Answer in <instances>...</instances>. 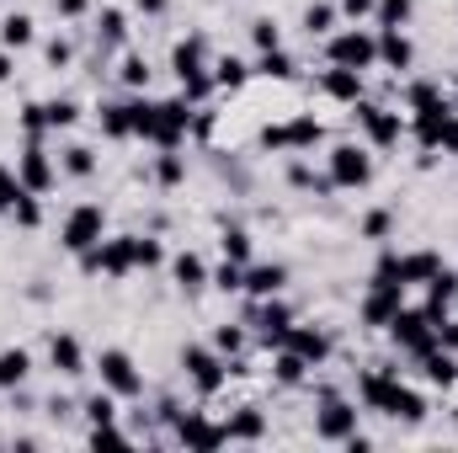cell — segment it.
I'll return each instance as SVG.
<instances>
[{
    "instance_id": "1",
    "label": "cell",
    "mask_w": 458,
    "mask_h": 453,
    "mask_svg": "<svg viewBox=\"0 0 458 453\" xmlns=\"http://www.w3.org/2000/svg\"><path fill=\"white\" fill-rule=\"evenodd\" d=\"M133 245H139V235H117V240H97L91 251H81V267H86V272H107V278H128V272L139 267Z\"/></svg>"
},
{
    "instance_id": "2",
    "label": "cell",
    "mask_w": 458,
    "mask_h": 453,
    "mask_svg": "<svg viewBox=\"0 0 458 453\" xmlns=\"http://www.w3.org/2000/svg\"><path fill=\"white\" fill-rule=\"evenodd\" d=\"M102 235H107L102 203H81V209H70V219H64V229H59V245H64L70 256H81V251H91Z\"/></svg>"
},
{
    "instance_id": "3",
    "label": "cell",
    "mask_w": 458,
    "mask_h": 453,
    "mask_svg": "<svg viewBox=\"0 0 458 453\" xmlns=\"http://www.w3.org/2000/svg\"><path fill=\"white\" fill-rule=\"evenodd\" d=\"M331 64H342V70H373L378 64V32H368V27H346L331 38Z\"/></svg>"
},
{
    "instance_id": "4",
    "label": "cell",
    "mask_w": 458,
    "mask_h": 453,
    "mask_svg": "<svg viewBox=\"0 0 458 453\" xmlns=\"http://www.w3.org/2000/svg\"><path fill=\"white\" fill-rule=\"evenodd\" d=\"M400 352H411V357H421V352H432L437 346V326L427 321V310H400L389 326H384Z\"/></svg>"
},
{
    "instance_id": "5",
    "label": "cell",
    "mask_w": 458,
    "mask_h": 453,
    "mask_svg": "<svg viewBox=\"0 0 458 453\" xmlns=\"http://www.w3.org/2000/svg\"><path fill=\"white\" fill-rule=\"evenodd\" d=\"M368 182H373V155H368L362 144H336V150H331V187L357 192V187H368Z\"/></svg>"
},
{
    "instance_id": "6",
    "label": "cell",
    "mask_w": 458,
    "mask_h": 453,
    "mask_svg": "<svg viewBox=\"0 0 458 453\" xmlns=\"http://www.w3.org/2000/svg\"><path fill=\"white\" fill-rule=\"evenodd\" d=\"M326 139V123L320 117H293V123H277V128H261V144L267 150H315Z\"/></svg>"
},
{
    "instance_id": "7",
    "label": "cell",
    "mask_w": 458,
    "mask_h": 453,
    "mask_svg": "<svg viewBox=\"0 0 458 453\" xmlns=\"http://www.w3.org/2000/svg\"><path fill=\"white\" fill-rule=\"evenodd\" d=\"M182 368H187V379L198 384V395H219L225 379H229L225 352H208V346H187V352H182Z\"/></svg>"
},
{
    "instance_id": "8",
    "label": "cell",
    "mask_w": 458,
    "mask_h": 453,
    "mask_svg": "<svg viewBox=\"0 0 458 453\" xmlns=\"http://www.w3.org/2000/svg\"><path fill=\"white\" fill-rule=\"evenodd\" d=\"M97 368H102V384L113 389L117 400H133V395H144V373L133 368V357H128L123 346H107Z\"/></svg>"
},
{
    "instance_id": "9",
    "label": "cell",
    "mask_w": 458,
    "mask_h": 453,
    "mask_svg": "<svg viewBox=\"0 0 458 453\" xmlns=\"http://www.w3.org/2000/svg\"><path fill=\"white\" fill-rule=\"evenodd\" d=\"M357 107V123H362V133L378 144V150H394L400 144V133H405V117L389 113V107H378V102H352Z\"/></svg>"
},
{
    "instance_id": "10",
    "label": "cell",
    "mask_w": 458,
    "mask_h": 453,
    "mask_svg": "<svg viewBox=\"0 0 458 453\" xmlns=\"http://www.w3.org/2000/svg\"><path fill=\"white\" fill-rule=\"evenodd\" d=\"M16 182H21L27 192H38V198H43V192H48V187L59 182V166L48 160V150H43L38 139H32V144L21 150V160H16Z\"/></svg>"
},
{
    "instance_id": "11",
    "label": "cell",
    "mask_w": 458,
    "mask_h": 453,
    "mask_svg": "<svg viewBox=\"0 0 458 453\" xmlns=\"http://www.w3.org/2000/svg\"><path fill=\"white\" fill-rule=\"evenodd\" d=\"M405 310V283H378L373 278V288H368V299H362V326H389L394 315Z\"/></svg>"
},
{
    "instance_id": "12",
    "label": "cell",
    "mask_w": 458,
    "mask_h": 453,
    "mask_svg": "<svg viewBox=\"0 0 458 453\" xmlns=\"http://www.w3.org/2000/svg\"><path fill=\"white\" fill-rule=\"evenodd\" d=\"M315 432L326 438V443H346L352 432H357V406H346L336 395H326V406H320V416H315Z\"/></svg>"
},
{
    "instance_id": "13",
    "label": "cell",
    "mask_w": 458,
    "mask_h": 453,
    "mask_svg": "<svg viewBox=\"0 0 458 453\" xmlns=\"http://www.w3.org/2000/svg\"><path fill=\"white\" fill-rule=\"evenodd\" d=\"M448 128H454V107L448 102H432V107H421V113L411 117V133L421 139V150H437L448 139Z\"/></svg>"
},
{
    "instance_id": "14",
    "label": "cell",
    "mask_w": 458,
    "mask_h": 453,
    "mask_svg": "<svg viewBox=\"0 0 458 453\" xmlns=\"http://www.w3.org/2000/svg\"><path fill=\"white\" fill-rule=\"evenodd\" d=\"M176 438L187 443V449L208 453V449H225V427H214L208 416H198V411H187L182 422H176Z\"/></svg>"
},
{
    "instance_id": "15",
    "label": "cell",
    "mask_w": 458,
    "mask_h": 453,
    "mask_svg": "<svg viewBox=\"0 0 458 453\" xmlns=\"http://www.w3.org/2000/svg\"><path fill=\"white\" fill-rule=\"evenodd\" d=\"M378 64H389V70L416 64V43L405 38V27H378Z\"/></svg>"
},
{
    "instance_id": "16",
    "label": "cell",
    "mask_w": 458,
    "mask_h": 453,
    "mask_svg": "<svg viewBox=\"0 0 458 453\" xmlns=\"http://www.w3.org/2000/svg\"><path fill=\"white\" fill-rule=\"evenodd\" d=\"M378 411H384V416H394V422H411V427H416V422H421V416H427V400H421V395H416V389H405V384H400V379H394V384H389V395H384V406H378Z\"/></svg>"
},
{
    "instance_id": "17",
    "label": "cell",
    "mask_w": 458,
    "mask_h": 453,
    "mask_svg": "<svg viewBox=\"0 0 458 453\" xmlns=\"http://www.w3.org/2000/svg\"><path fill=\"white\" fill-rule=\"evenodd\" d=\"M283 346H293V352H299V357H304L310 368H320V363L331 357V337H326L320 326H293V331H288V341H283Z\"/></svg>"
},
{
    "instance_id": "18",
    "label": "cell",
    "mask_w": 458,
    "mask_h": 453,
    "mask_svg": "<svg viewBox=\"0 0 458 453\" xmlns=\"http://www.w3.org/2000/svg\"><path fill=\"white\" fill-rule=\"evenodd\" d=\"M256 326H261V341L267 346H283L288 331H293V315H288V304H277V299H261V310H256Z\"/></svg>"
},
{
    "instance_id": "19",
    "label": "cell",
    "mask_w": 458,
    "mask_h": 453,
    "mask_svg": "<svg viewBox=\"0 0 458 453\" xmlns=\"http://www.w3.org/2000/svg\"><path fill=\"white\" fill-rule=\"evenodd\" d=\"M208 43L192 32V38H182L176 48H171V70H176V81H187V75H208Z\"/></svg>"
},
{
    "instance_id": "20",
    "label": "cell",
    "mask_w": 458,
    "mask_h": 453,
    "mask_svg": "<svg viewBox=\"0 0 458 453\" xmlns=\"http://www.w3.org/2000/svg\"><path fill=\"white\" fill-rule=\"evenodd\" d=\"M283 283H288V267H277V261L245 267V294H250V299H277V294H283Z\"/></svg>"
},
{
    "instance_id": "21",
    "label": "cell",
    "mask_w": 458,
    "mask_h": 453,
    "mask_svg": "<svg viewBox=\"0 0 458 453\" xmlns=\"http://www.w3.org/2000/svg\"><path fill=\"white\" fill-rule=\"evenodd\" d=\"M320 86H326V97L331 102H362V70H342V64H331L326 75H320Z\"/></svg>"
},
{
    "instance_id": "22",
    "label": "cell",
    "mask_w": 458,
    "mask_h": 453,
    "mask_svg": "<svg viewBox=\"0 0 458 453\" xmlns=\"http://www.w3.org/2000/svg\"><path fill=\"white\" fill-rule=\"evenodd\" d=\"M171 278H176L182 294H203V288H208V267H203L198 251H182V256L171 261Z\"/></svg>"
},
{
    "instance_id": "23",
    "label": "cell",
    "mask_w": 458,
    "mask_h": 453,
    "mask_svg": "<svg viewBox=\"0 0 458 453\" xmlns=\"http://www.w3.org/2000/svg\"><path fill=\"white\" fill-rule=\"evenodd\" d=\"M267 438V422H261V411H234L225 422V443H261Z\"/></svg>"
},
{
    "instance_id": "24",
    "label": "cell",
    "mask_w": 458,
    "mask_h": 453,
    "mask_svg": "<svg viewBox=\"0 0 458 453\" xmlns=\"http://www.w3.org/2000/svg\"><path fill=\"white\" fill-rule=\"evenodd\" d=\"M437 251H411V256H400V283L411 288V283H432L437 278Z\"/></svg>"
},
{
    "instance_id": "25",
    "label": "cell",
    "mask_w": 458,
    "mask_h": 453,
    "mask_svg": "<svg viewBox=\"0 0 458 453\" xmlns=\"http://www.w3.org/2000/svg\"><path fill=\"white\" fill-rule=\"evenodd\" d=\"M421 368H427V379L432 384H458V352H448V346H432V352H421Z\"/></svg>"
},
{
    "instance_id": "26",
    "label": "cell",
    "mask_w": 458,
    "mask_h": 453,
    "mask_svg": "<svg viewBox=\"0 0 458 453\" xmlns=\"http://www.w3.org/2000/svg\"><path fill=\"white\" fill-rule=\"evenodd\" d=\"M48 357H54V368H59V373H70V379H75V373H86V352H81V341H75V337H54V341H48Z\"/></svg>"
},
{
    "instance_id": "27",
    "label": "cell",
    "mask_w": 458,
    "mask_h": 453,
    "mask_svg": "<svg viewBox=\"0 0 458 453\" xmlns=\"http://www.w3.org/2000/svg\"><path fill=\"white\" fill-rule=\"evenodd\" d=\"M32 38H38V27H32V16H27V11L0 16V48H27Z\"/></svg>"
},
{
    "instance_id": "28",
    "label": "cell",
    "mask_w": 458,
    "mask_h": 453,
    "mask_svg": "<svg viewBox=\"0 0 458 453\" xmlns=\"http://www.w3.org/2000/svg\"><path fill=\"white\" fill-rule=\"evenodd\" d=\"M27 373H32V357H27L21 346H5V352H0V389H16Z\"/></svg>"
},
{
    "instance_id": "29",
    "label": "cell",
    "mask_w": 458,
    "mask_h": 453,
    "mask_svg": "<svg viewBox=\"0 0 458 453\" xmlns=\"http://www.w3.org/2000/svg\"><path fill=\"white\" fill-rule=\"evenodd\" d=\"M102 133L107 139H133V107L128 102H107L102 107Z\"/></svg>"
},
{
    "instance_id": "30",
    "label": "cell",
    "mask_w": 458,
    "mask_h": 453,
    "mask_svg": "<svg viewBox=\"0 0 458 453\" xmlns=\"http://www.w3.org/2000/svg\"><path fill=\"white\" fill-rule=\"evenodd\" d=\"M250 81V64L245 59H234V54H225L219 64H214V86H225V91H240Z\"/></svg>"
},
{
    "instance_id": "31",
    "label": "cell",
    "mask_w": 458,
    "mask_h": 453,
    "mask_svg": "<svg viewBox=\"0 0 458 453\" xmlns=\"http://www.w3.org/2000/svg\"><path fill=\"white\" fill-rule=\"evenodd\" d=\"M155 182H160V187H182V182H187V160H182L176 150H160V160H155Z\"/></svg>"
},
{
    "instance_id": "32",
    "label": "cell",
    "mask_w": 458,
    "mask_h": 453,
    "mask_svg": "<svg viewBox=\"0 0 458 453\" xmlns=\"http://www.w3.org/2000/svg\"><path fill=\"white\" fill-rule=\"evenodd\" d=\"M123 32H128V16H123L117 5H107V11L97 16V38H102V48H117V43H123Z\"/></svg>"
},
{
    "instance_id": "33",
    "label": "cell",
    "mask_w": 458,
    "mask_h": 453,
    "mask_svg": "<svg viewBox=\"0 0 458 453\" xmlns=\"http://www.w3.org/2000/svg\"><path fill=\"white\" fill-rule=\"evenodd\" d=\"M304 373H310V363H304L293 346H283V352H277V384H304Z\"/></svg>"
},
{
    "instance_id": "34",
    "label": "cell",
    "mask_w": 458,
    "mask_h": 453,
    "mask_svg": "<svg viewBox=\"0 0 458 453\" xmlns=\"http://www.w3.org/2000/svg\"><path fill=\"white\" fill-rule=\"evenodd\" d=\"M411 11H416V0H378V5H373L378 27H405V21H411Z\"/></svg>"
},
{
    "instance_id": "35",
    "label": "cell",
    "mask_w": 458,
    "mask_h": 453,
    "mask_svg": "<svg viewBox=\"0 0 458 453\" xmlns=\"http://www.w3.org/2000/svg\"><path fill=\"white\" fill-rule=\"evenodd\" d=\"M208 283H214V288H225V294H245V267L225 256V267H214V272H208Z\"/></svg>"
},
{
    "instance_id": "36",
    "label": "cell",
    "mask_w": 458,
    "mask_h": 453,
    "mask_svg": "<svg viewBox=\"0 0 458 453\" xmlns=\"http://www.w3.org/2000/svg\"><path fill=\"white\" fill-rule=\"evenodd\" d=\"M256 70H261V75H272V81H293V59H288L283 48H267V54L256 59Z\"/></svg>"
},
{
    "instance_id": "37",
    "label": "cell",
    "mask_w": 458,
    "mask_h": 453,
    "mask_svg": "<svg viewBox=\"0 0 458 453\" xmlns=\"http://www.w3.org/2000/svg\"><path fill=\"white\" fill-rule=\"evenodd\" d=\"M91 171H97V155H91L86 144H70V150H64V176H81V182H86Z\"/></svg>"
},
{
    "instance_id": "38",
    "label": "cell",
    "mask_w": 458,
    "mask_h": 453,
    "mask_svg": "<svg viewBox=\"0 0 458 453\" xmlns=\"http://www.w3.org/2000/svg\"><path fill=\"white\" fill-rule=\"evenodd\" d=\"M43 117H48V128H75L81 123V107L70 97H59V102H43Z\"/></svg>"
},
{
    "instance_id": "39",
    "label": "cell",
    "mask_w": 458,
    "mask_h": 453,
    "mask_svg": "<svg viewBox=\"0 0 458 453\" xmlns=\"http://www.w3.org/2000/svg\"><path fill=\"white\" fill-rule=\"evenodd\" d=\"M331 21H336V5H326V0L304 11V32H310V38H326V32H331Z\"/></svg>"
},
{
    "instance_id": "40",
    "label": "cell",
    "mask_w": 458,
    "mask_h": 453,
    "mask_svg": "<svg viewBox=\"0 0 458 453\" xmlns=\"http://www.w3.org/2000/svg\"><path fill=\"white\" fill-rule=\"evenodd\" d=\"M11 214H16V225H21V229H38V225H43L38 192H27V187H21V198H16V209H11Z\"/></svg>"
},
{
    "instance_id": "41",
    "label": "cell",
    "mask_w": 458,
    "mask_h": 453,
    "mask_svg": "<svg viewBox=\"0 0 458 453\" xmlns=\"http://www.w3.org/2000/svg\"><path fill=\"white\" fill-rule=\"evenodd\" d=\"M86 416H91V427H102V422H113V416H117V395H113V389H102V395H91V400H86Z\"/></svg>"
},
{
    "instance_id": "42",
    "label": "cell",
    "mask_w": 458,
    "mask_h": 453,
    "mask_svg": "<svg viewBox=\"0 0 458 453\" xmlns=\"http://www.w3.org/2000/svg\"><path fill=\"white\" fill-rule=\"evenodd\" d=\"M219 245H225V256H229V261L250 267V235H245V229H225V240H219Z\"/></svg>"
},
{
    "instance_id": "43",
    "label": "cell",
    "mask_w": 458,
    "mask_h": 453,
    "mask_svg": "<svg viewBox=\"0 0 458 453\" xmlns=\"http://www.w3.org/2000/svg\"><path fill=\"white\" fill-rule=\"evenodd\" d=\"M250 43L267 54V48H283V32H277V21L272 16H261V21H250Z\"/></svg>"
},
{
    "instance_id": "44",
    "label": "cell",
    "mask_w": 458,
    "mask_h": 453,
    "mask_svg": "<svg viewBox=\"0 0 458 453\" xmlns=\"http://www.w3.org/2000/svg\"><path fill=\"white\" fill-rule=\"evenodd\" d=\"M117 75H123V86H133V91H139V86H149V64H144V59H139V54H128V59H123V70H117Z\"/></svg>"
},
{
    "instance_id": "45",
    "label": "cell",
    "mask_w": 458,
    "mask_h": 453,
    "mask_svg": "<svg viewBox=\"0 0 458 453\" xmlns=\"http://www.w3.org/2000/svg\"><path fill=\"white\" fill-rule=\"evenodd\" d=\"M405 102H411V113H421V107H432V102H443V91H437L432 81H416V86L405 91Z\"/></svg>"
},
{
    "instance_id": "46",
    "label": "cell",
    "mask_w": 458,
    "mask_h": 453,
    "mask_svg": "<svg viewBox=\"0 0 458 453\" xmlns=\"http://www.w3.org/2000/svg\"><path fill=\"white\" fill-rule=\"evenodd\" d=\"M389 229H394V214H389V209H373V214L362 219V235H368V240H384Z\"/></svg>"
},
{
    "instance_id": "47",
    "label": "cell",
    "mask_w": 458,
    "mask_h": 453,
    "mask_svg": "<svg viewBox=\"0 0 458 453\" xmlns=\"http://www.w3.org/2000/svg\"><path fill=\"white\" fill-rule=\"evenodd\" d=\"M91 449H128V438L117 432L113 422H102V427H91Z\"/></svg>"
},
{
    "instance_id": "48",
    "label": "cell",
    "mask_w": 458,
    "mask_h": 453,
    "mask_svg": "<svg viewBox=\"0 0 458 453\" xmlns=\"http://www.w3.org/2000/svg\"><path fill=\"white\" fill-rule=\"evenodd\" d=\"M208 91H214V75H187V81H182V97H187V102H203Z\"/></svg>"
},
{
    "instance_id": "49",
    "label": "cell",
    "mask_w": 458,
    "mask_h": 453,
    "mask_svg": "<svg viewBox=\"0 0 458 453\" xmlns=\"http://www.w3.org/2000/svg\"><path fill=\"white\" fill-rule=\"evenodd\" d=\"M21 128H27L32 139H38V133L48 128V117H43V102H27V107H21Z\"/></svg>"
},
{
    "instance_id": "50",
    "label": "cell",
    "mask_w": 458,
    "mask_h": 453,
    "mask_svg": "<svg viewBox=\"0 0 458 453\" xmlns=\"http://www.w3.org/2000/svg\"><path fill=\"white\" fill-rule=\"evenodd\" d=\"M133 256H139V267H160V261H165L160 240H139V245H133Z\"/></svg>"
},
{
    "instance_id": "51",
    "label": "cell",
    "mask_w": 458,
    "mask_h": 453,
    "mask_svg": "<svg viewBox=\"0 0 458 453\" xmlns=\"http://www.w3.org/2000/svg\"><path fill=\"white\" fill-rule=\"evenodd\" d=\"M16 198H21V182L0 171V214H11V209H16Z\"/></svg>"
},
{
    "instance_id": "52",
    "label": "cell",
    "mask_w": 458,
    "mask_h": 453,
    "mask_svg": "<svg viewBox=\"0 0 458 453\" xmlns=\"http://www.w3.org/2000/svg\"><path fill=\"white\" fill-rule=\"evenodd\" d=\"M240 326H219V331H214V352H240Z\"/></svg>"
},
{
    "instance_id": "53",
    "label": "cell",
    "mask_w": 458,
    "mask_h": 453,
    "mask_svg": "<svg viewBox=\"0 0 458 453\" xmlns=\"http://www.w3.org/2000/svg\"><path fill=\"white\" fill-rule=\"evenodd\" d=\"M43 54H48V64H54V70H64V64H70V59H75V48H70V43H64V38H54V43H48V48H43Z\"/></svg>"
},
{
    "instance_id": "54",
    "label": "cell",
    "mask_w": 458,
    "mask_h": 453,
    "mask_svg": "<svg viewBox=\"0 0 458 453\" xmlns=\"http://www.w3.org/2000/svg\"><path fill=\"white\" fill-rule=\"evenodd\" d=\"M437 346L458 352V321H437Z\"/></svg>"
},
{
    "instance_id": "55",
    "label": "cell",
    "mask_w": 458,
    "mask_h": 453,
    "mask_svg": "<svg viewBox=\"0 0 458 453\" xmlns=\"http://www.w3.org/2000/svg\"><path fill=\"white\" fill-rule=\"evenodd\" d=\"M86 5H91V0H54L59 16H86Z\"/></svg>"
},
{
    "instance_id": "56",
    "label": "cell",
    "mask_w": 458,
    "mask_h": 453,
    "mask_svg": "<svg viewBox=\"0 0 458 453\" xmlns=\"http://www.w3.org/2000/svg\"><path fill=\"white\" fill-rule=\"evenodd\" d=\"M373 5H378V0H342L346 16H373Z\"/></svg>"
},
{
    "instance_id": "57",
    "label": "cell",
    "mask_w": 458,
    "mask_h": 453,
    "mask_svg": "<svg viewBox=\"0 0 458 453\" xmlns=\"http://www.w3.org/2000/svg\"><path fill=\"white\" fill-rule=\"evenodd\" d=\"M16 75V59H11V48H0V81H11Z\"/></svg>"
},
{
    "instance_id": "58",
    "label": "cell",
    "mask_w": 458,
    "mask_h": 453,
    "mask_svg": "<svg viewBox=\"0 0 458 453\" xmlns=\"http://www.w3.org/2000/svg\"><path fill=\"white\" fill-rule=\"evenodd\" d=\"M139 11H149V16H160V11H165V0H139Z\"/></svg>"
},
{
    "instance_id": "59",
    "label": "cell",
    "mask_w": 458,
    "mask_h": 453,
    "mask_svg": "<svg viewBox=\"0 0 458 453\" xmlns=\"http://www.w3.org/2000/svg\"><path fill=\"white\" fill-rule=\"evenodd\" d=\"M454 86H458V75H454Z\"/></svg>"
}]
</instances>
